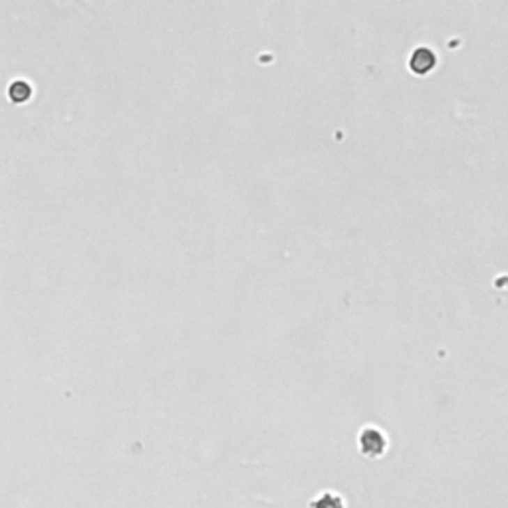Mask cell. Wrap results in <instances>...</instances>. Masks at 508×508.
I'll list each match as a JSON object with an SVG mask.
<instances>
[{
    "instance_id": "6da1fadb",
    "label": "cell",
    "mask_w": 508,
    "mask_h": 508,
    "mask_svg": "<svg viewBox=\"0 0 508 508\" xmlns=\"http://www.w3.org/2000/svg\"><path fill=\"white\" fill-rule=\"evenodd\" d=\"M357 447H360L362 456L369 459V461H378L387 453L390 439H387L383 429H379L376 425H365L357 435Z\"/></svg>"
},
{
    "instance_id": "7a4b0ae2",
    "label": "cell",
    "mask_w": 508,
    "mask_h": 508,
    "mask_svg": "<svg viewBox=\"0 0 508 508\" xmlns=\"http://www.w3.org/2000/svg\"><path fill=\"white\" fill-rule=\"evenodd\" d=\"M409 68H411L415 74H419V76L429 74L431 70L435 68V54L431 52L429 48H419L417 52L411 56Z\"/></svg>"
},
{
    "instance_id": "3957f363",
    "label": "cell",
    "mask_w": 508,
    "mask_h": 508,
    "mask_svg": "<svg viewBox=\"0 0 508 508\" xmlns=\"http://www.w3.org/2000/svg\"><path fill=\"white\" fill-rule=\"evenodd\" d=\"M310 508H346V500L344 496L336 493V491H322L320 495H316L310 500Z\"/></svg>"
}]
</instances>
